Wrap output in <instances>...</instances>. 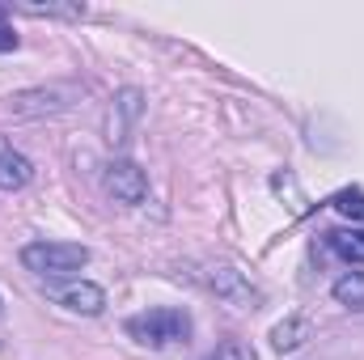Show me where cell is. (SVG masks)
Here are the masks:
<instances>
[{
	"mask_svg": "<svg viewBox=\"0 0 364 360\" xmlns=\"http://www.w3.org/2000/svg\"><path fill=\"white\" fill-rule=\"evenodd\" d=\"M85 263H90V250L81 242H30V246H21V268L34 275H47V280L73 275Z\"/></svg>",
	"mask_w": 364,
	"mask_h": 360,
	"instance_id": "7a4b0ae2",
	"label": "cell"
},
{
	"mask_svg": "<svg viewBox=\"0 0 364 360\" xmlns=\"http://www.w3.org/2000/svg\"><path fill=\"white\" fill-rule=\"evenodd\" d=\"M51 301L64 305L68 314H85V318H93V314L106 309V292H102L93 280H68V284H55V288H51Z\"/></svg>",
	"mask_w": 364,
	"mask_h": 360,
	"instance_id": "52a82bcc",
	"label": "cell"
},
{
	"mask_svg": "<svg viewBox=\"0 0 364 360\" xmlns=\"http://www.w3.org/2000/svg\"><path fill=\"white\" fill-rule=\"evenodd\" d=\"M0 51H17V34H13V21H9L4 4H0Z\"/></svg>",
	"mask_w": 364,
	"mask_h": 360,
	"instance_id": "9a60e30c",
	"label": "cell"
},
{
	"mask_svg": "<svg viewBox=\"0 0 364 360\" xmlns=\"http://www.w3.org/2000/svg\"><path fill=\"white\" fill-rule=\"evenodd\" d=\"M212 360H259L246 344H220L216 352H212Z\"/></svg>",
	"mask_w": 364,
	"mask_h": 360,
	"instance_id": "5bb4252c",
	"label": "cell"
},
{
	"mask_svg": "<svg viewBox=\"0 0 364 360\" xmlns=\"http://www.w3.org/2000/svg\"><path fill=\"white\" fill-rule=\"evenodd\" d=\"M331 208H335L339 216H348L352 225H364V191H356V186L339 191V195L331 199Z\"/></svg>",
	"mask_w": 364,
	"mask_h": 360,
	"instance_id": "7c38bea8",
	"label": "cell"
},
{
	"mask_svg": "<svg viewBox=\"0 0 364 360\" xmlns=\"http://www.w3.org/2000/svg\"><path fill=\"white\" fill-rule=\"evenodd\" d=\"M309 335H314L309 318L292 314V318H284V322H275V327H272V348H275V352H296Z\"/></svg>",
	"mask_w": 364,
	"mask_h": 360,
	"instance_id": "9c48e42d",
	"label": "cell"
},
{
	"mask_svg": "<svg viewBox=\"0 0 364 360\" xmlns=\"http://www.w3.org/2000/svg\"><path fill=\"white\" fill-rule=\"evenodd\" d=\"M17 13H30V17H85V4H17Z\"/></svg>",
	"mask_w": 364,
	"mask_h": 360,
	"instance_id": "4fadbf2b",
	"label": "cell"
},
{
	"mask_svg": "<svg viewBox=\"0 0 364 360\" xmlns=\"http://www.w3.org/2000/svg\"><path fill=\"white\" fill-rule=\"evenodd\" d=\"M203 284H208L225 305H233V309H259V305H263V288H255L242 271L229 268V263L203 268Z\"/></svg>",
	"mask_w": 364,
	"mask_h": 360,
	"instance_id": "277c9868",
	"label": "cell"
},
{
	"mask_svg": "<svg viewBox=\"0 0 364 360\" xmlns=\"http://www.w3.org/2000/svg\"><path fill=\"white\" fill-rule=\"evenodd\" d=\"M144 115V93L140 90H119L110 97V110H106V140L110 144H123L127 136H132V127H136V119Z\"/></svg>",
	"mask_w": 364,
	"mask_h": 360,
	"instance_id": "8992f818",
	"label": "cell"
},
{
	"mask_svg": "<svg viewBox=\"0 0 364 360\" xmlns=\"http://www.w3.org/2000/svg\"><path fill=\"white\" fill-rule=\"evenodd\" d=\"M123 331L144 348H166V344H182L191 335V318L182 309H144V314H132L123 322Z\"/></svg>",
	"mask_w": 364,
	"mask_h": 360,
	"instance_id": "3957f363",
	"label": "cell"
},
{
	"mask_svg": "<svg viewBox=\"0 0 364 360\" xmlns=\"http://www.w3.org/2000/svg\"><path fill=\"white\" fill-rule=\"evenodd\" d=\"M322 238H326V250L339 255L343 263H364V229H331Z\"/></svg>",
	"mask_w": 364,
	"mask_h": 360,
	"instance_id": "30bf717a",
	"label": "cell"
},
{
	"mask_svg": "<svg viewBox=\"0 0 364 360\" xmlns=\"http://www.w3.org/2000/svg\"><path fill=\"white\" fill-rule=\"evenodd\" d=\"M85 97V85L77 81H55V85H34L9 97V110L21 119H51V115H68L77 102Z\"/></svg>",
	"mask_w": 364,
	"mask_h": 360,
	"instance_id": "6da1fadb",
	"label": "cell"
},
{
	"mask_svg": "<svg viewBox=\"0 0 364 360\" xmlns=\"http://www.w3.org/2000/svg\"><path fill=\"white\" fill-rule=\"evenodd\" d=\"M331 292H335V301H339L343 309H364V271H348V275H339Z\"/></svg>",
	"mask_w": 364,
	"mask_h": 360,
	"instance_id": "8fae6325",
	"label": "cell"
},
{
	"mask_svg": "<svg viewBox=\"0 0 364 360\" xmlns=\"http://www.w3.org/2000/svg\"><path fill=\"white\" fill-rule=\"evenodd\" d=\"M102 186H106L110 199H119V203H127V208H136V203L149 199V179H144V170H140L136 162H127V157H119V162H110V166L102 170Z\"/></svg>",
	"mask_w": 364,
	"mask_h": 360,
	"instance_id": "5b68a950",
	"label": "cell"
},
{
	"mask_svg": "<svg viewBox=\"0 0 364 360\" xmlns=\"http://www.w3.org/2000/svg\"><path fill=\"white\" fill-rule=\"evenodd\" d=\"M30 179H34L30 157H26V153H17V149L0 136V191H21Z\"/></svg>",
	"mask_w": 364,
	"mask_h": 360,
	"instance_id": "ba28073f",
	"label": "cell"
}]
</instances>
